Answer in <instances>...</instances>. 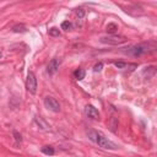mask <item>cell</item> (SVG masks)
Returning a JSON list of instances; mask_svg holds the SVG:
<instances>
[{
	"instance_id": "cell-1",
	"label": "cell",
	"mask_w": 157,
	"mask_h": 157,
	"mask_svg": "<svg viewBox=\"0 0 157 157\" xmlns=\"http://www.w3.org/2000/svg\"><path fill=\"white\" fill-rule=\"evenodd\" d=\"M156 49L155 44L153 43H141V44H134V45H130L128 48H123L121 52L126 55H130V56H134V58H137V56H141L144 54H147V53H151Z\"/></svg>"
},
{
	"instance_id": "cell-2",
	"label": "cell",
	"mask_w": 157,
	"mask_h": 157,
	"mask_svg": "<svg viewBox=\"0 0 157 157\" xmlns=\"http://www.w3.org/2000/svg\"><path fill=\"white\" fill-rule=\"evenodd\" d=\"M87 136L91 141H93L94 144H97L99 147L105 148V150H117L118 146L117 144H114L113 141H110L108 137H105L101 131L97 130H90L87 132Z\"/></svg>"
},
{
	"instance_id": "cell-3",
	"label": "cell",
	"mask_w": 157,
	"mask_h": 157,
	"mask_svg": "<svg viewBox=\"0 0 157 157\" xmlns=\"http://www.w3.org/2000/svg\"><path fill=\"white\" fill-rule=\"evenodd\" d=\"M102 43L104 44H112V45H118V44H123L128 40V38L125 36H119V34H109L105 37H101L99 39Z\"/></svg>"
},
{
	"instance_id": "cell-4",
	"label": "cell",
	"mask_w": 157,
	"mask_h": 157,
	"mask_svg": "<svg viewBox=\"0 0 157 157\" xmlns=\"http://www.w3.org/2000/svg\"><path fill=\"white\" fill-rule=\"evenodd\" d=\"M26 88H27V91H28L29 93H32V94H34V93L37 92V77H36V75H34L32 71H29V72L27 74Z\"/></svg>"
},
{
	"instance_id": "cell-5",
	"label": "cell",
	"mask_w": 157,
	"mask_h": 157,
	"mask_svg": "<svg viewBox=\"0 0 157 157\" xmlns=\"http://www.w3.org/2000/svg\"><path fill=\"white\" fill-rule=\"evenodd\" d=\"M43 102H44L45 108H48L49 110H52V112H54V113H59V112H60V104H59V102H58L54 97L47 96Z\"/></svg>"
},
{
	"instance_id": "cell-6",
	"label": "cell",
	"mask_w": 157,
	"mask_h": 157,
	"mask_svg": "<svg viewBox=\"0 0 157 157\" xmlns=\"http://www.w3.org/2000/svg\"><path fill=\"white\" fill-rule=\"evenodd\" d=\"M85 113L86 115L90 118V119H93V120H99V112L96 107H93L92 104H87L85 107Z\"/></svg>"
},
{
	"instance_id": "cell-7",
	"label": "cell",
	"mask_w": 157,
	"mask_h": 157,
	"mask_svg": "<svg viewBox=\"0 0 157 157\" xmlns=\"http://www.w3.org/2000/svg\"><path fill=\"white\" fill-rule=\"evenodd\" d=\"M59 66H60V60H59L58 58L52 59V60L49 61L48 66H47V71H48V74H49V75L55 74V72L59 70Z\"/></svg>"
},
{
	"instance_id": "cell-8",
	"label": "cell",
	"mask_w": 157,
	"mask_h": 157,
	"mask_svg": "<svg viewBox=\"0 0 157 157\" xmlns=\"http://www.w3.org/2000/svg\"><path fill=\"white\" fill-rule=\"evenodd\" d=\"M114 65L118 69H128V70H135L137 69V64L136 63H124V61H115Z\"/></svg>"
},
{
	"instance_id": "cell-9",
	"label": "cell",
	"mask_w": 157,
	"mask_h": 157,
	"mask_svg": "<svg viewBox=\"0 0 157 157\" xmlns=\"http://www.w3.org/2000/svg\"><path fill=\"white\" fill-rule=\"evenodd\" d=\"M144 76L146 77V78H151V77H153L155 76V74H156V67L155 66H147V67H145L144 69Z\"/></svg>"
},
{
	"instance_id": "cell-10",
	"label": "cell",
	"mask_w": 157,
	"mask_h": 157,
	"mask_svg": "<svg viewBox=\"0 0 157 157\" xmlns=\"http://www.w3.org/2000/svg\"><path fill=\"white\" fill-rule=\"evenodd\" d=\"M85 75H86V72H85V70L83 69H77V70H75L74 71V77L76 78V80H83L85 78Z\"/></svg>"
},
{
	"instance_id": "cell-11",
	"label": "cell",
	"mask_w": 157,
	"mask_h": 157,
	"mask_svg": "<svg viewBox=\"0 0 157 157\" xmlns=\"http://www.w3.org/2000/svg\"><path fill=\"white\" fill-rule=\"evenodd\" d=\"M105 29H107V32H108V33H110V34H114V33L117 32V29H118V26H117L115 23L110 22V23H108V25H107Z\"/></svg>"
},
{
	"instance_id": "cell-12",
	"label": "cell",
	"mask_w": 157,
	"mask_h": 157,
	"mask_svg": "<svg viewBox=\"0 0 157 157\" xmlns=\"http://www.w3.org/2000/svg\"><path fill=\"white\" fill-rule=\"evenodd\" d=\"M42 152L44 155H47V156H53L55 153V151H54V148L52 146H43L42 147Z\"/></svg>"
},
{
	"instance_id": "cell-13",
	"label": "cell",
	"mask_w": 157,
	"mask_h": 157,
	"mask_svg": "<svg viewBox=\"0 0 157 157\" xmlns=\"http://www.w3.org/2000/svg\"><path fill=\"white\" fill-rule=\"evenodd\" d=\"M71 28H72V23H71V22L64 21V22L61 23V29H64V31H70Z\"/></svg>"
},
{
	"instance_id": "cell-14",
	"label": "cell",
	"mask_w": 157,
	"mask_h": 157,
	"mask_svg": "<svg viewBox=\"0 0 157 157\" xmlns=\"http://www.w3.org/2000/svg\"><path fill=\"white\" fill-rule=\"evenodd\" d=\"M12 31L16 32V33H18V32H25V31H26V27H25L23 25H15V26L12 27Z\"/></svg>"
},
{
	"instance_id": "cell-15",
	"label": "cell",
	"mask_w": 157,
	"mask_h": 157,
	"mask_svg": "<svg viewBox=\"0 0 157 157\" xmlns=\"http://www.w3.org/2000/svg\"><path fill=\"white\" fill-rule=\"evenodd\" d=\"M59 34H60V32H59V29H58L56 27H53V28L49 29V36H52V37H58Z\"/></svg>"
},
{
	"instance_id": "cell-16",
	"label": "cell",
	"mask_w": 157,
	"mask_h": 157,
	"mask_svg": "<svg viewBox=\"0 0 157 157\" xmlns=\"http://www.w3.org/2000/svg\"><path fill=\"white\" fill-rule=\"evenodd\" d=\"M75 13H76V16H77L78 18H82V17L85 16V10L81 9V7H78V9L75 10Z\"/></svg>"
},
{
	"instance_id": "cell-17",
	"label": "cell",
	"mask_w": 157,
	"mask_h": 157,
	"mask_svg": "<svg viewBox=\"0 0 157 157\" xmlns=\"http://www.w3.org/2000/svg\"><path fill=\"white\" fill-rule=\"evenodd\" d=\"M102 69H103V63H98V64H96V65L93 66V71H94V72H99Z\"/></svg>"
},
{
	"instance_id": "cell-18",
	"label": "cell",
	"mask_w": 157,
	"mask_h": 157,
	"mask_svg": "<svg viewBox=\"0 0 157 157\" xmlns=\"http://www.w3.org/2000/svg\"><path fill=\"white\" fill-rule=\"evenodd\" d=\"M13 136H15V140H16L17 142H21V141H22V136H21V134L17 132L16 130L13 131Z\"/></svg>"
},
{
	"instance_id": "cell-19",
	"label": "cell",
	"mask_w": 157,
	"mask_h": 157,
	"mask_svg": "<svg viewBox=\"0 0 157 157\" xmlns=\"http://www.w3.org/2000/svg\"><path fill=\"white\" fill-rule=\"evenodd\" d=\"M0 56H1V50H0Z\"/></svg>"
}]
</instances>
